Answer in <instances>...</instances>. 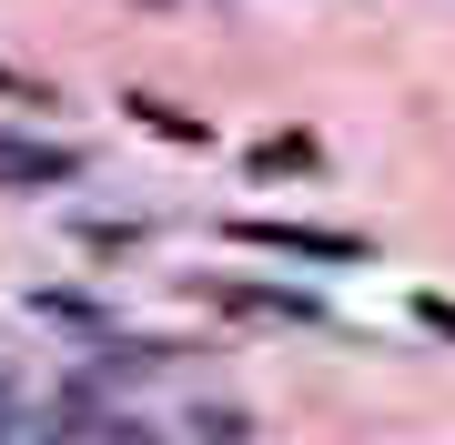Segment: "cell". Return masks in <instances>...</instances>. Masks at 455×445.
Masks as SVG:
<instances>
[{
	"label": "cell",
	"instance_id": "obj_3",
	"mask_svg": "<svg viewBox=\"0 0 455 445\" xmlns=\"http://www.w3.org/2000/svg\"><path fill=\"white\" fill-rule=\"evenodd\" d=\"M0 182H82V152H61V142H0Z\"/></svg>",
	"mask_w": 455,
	"mask_h": 445
},
{
	"label": "cell",
	"instance_id": "obj_2",
	"mask_svg": "<svg viewBox=\"0 0 455 445\" xmlns=\"http://www.w3.org/2000/svg\"><path fill=\"white\" fill-rule=\"evenodd\" d=\"M212 304H233V314H274V324H324V304H314V294H283V283H212Z\"/></svg>",
	"mask_w": 455,
	"mask_h": 445
},
{
	"label": "cell",
	"instance_id": "obj_1",
	"mask_svg": "<svg viewBox=\"0 0 455 445\" xmlns=\"http://www.w3.org/2000/svg\"><path fill=\"white\" fill-rule=\"evenodd\" d=\"M243 243H274V253H304V264H355V233H314V223H243Z\"/></svg>",
	"mask_w": 455,
	"mask_h": 445
},
{
	"label": "cell",
	"instance_id": "obj_4",
	"mask_svg": "<svg viewBox=\"0 0 455 445\" xmlns=\"http://www.w3.org/2000/svg\"><path fill=\"white\" fill-rule=\"evenodd\" d=\"M415 314H425L435 334H455V304H445V294H415Z\"/></svg>",
	"mask_w": 455,
	"mask_h": 445
}]
</instances>
